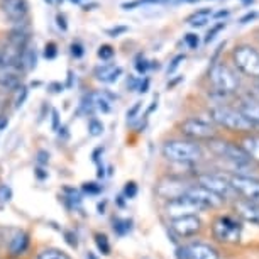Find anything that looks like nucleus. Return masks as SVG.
<instances>
[{"mask_svg":"<svg viewBox=\"0 0 259 259\" xmlns=\"http://www.w3.org/2000/svg\"><path fill=\"white\" fill-rule=\"evenodd\" d=\"M161 154H163V158L171 161V163L193 164L203 158V149L195 141L173 139V141H166L163 144Z\"/></svg>","mask_w":259,"mask_h":259,"instance_id":"f257e3e1","label":"nucleus"},{"mask_svg":"<svg viewBox=\"0 0 259 259\" xmlns=\"http://www.w3.org/2000/svg\"><path fill=\"white\" fill-rule=\"evenodd\" d=\"M210 117L217 125L226 127L234 133H246V131L252 129V124L241 114V110H236L227 105H217L210 109Z\"/></svg>","mask_w":259,"mask_h":259,"instance_id":"f03ea898","label":"nucleus"},{"mask_svg":"<svg viewBox=\"0 0 259 259\" xmlns=\"http://www.w3.org/2000/svg\"><path fill=\"white\" fill-rule=\"evenodd\" d=\"M208 80L219 95H231L239 89V76L226 63H213L208 73Z\"/></svg>","mask_w":259,"mask_h":259,"instance_id":"7ed1b4c3","label":"nucleus"},{"mask_svg":"<svg viewBox=\"0 0 259 259\" xmlns=\"http://www.w3.org/2000/svg\"><path fill=\"white\" fill-rule=\"evenodd\" d=\"M232 61L242 75L249 78H259V51L249 45L236 46L232 51Z\"/></svg>","mask_w":259,"mask_h":259,"instance_id":"20e7f679","label":"nucleus"},{"mask_svg":"<svg viewBox=\"0 0 259 259\" xmlns=\"http://www.w3.org/2000/svg\"><path fill=\"white\" fill-rule=\"evenodd\" d=\"M180 131H182L183 136L193 139L195 143L197 141H213L215 136H217L215 127L207 120L198 119V117H192V119L183 120L180 124Z\"/></svg>","mask_w":259,"mask_h":259,"instance_id":"39448f33","label":"nucleus"},{"mask_svg":"<svg viewBox=\"0 0 259 259\" xmlns=\"http://www.w3.org/2000/svg\"><path fill=\"white\" fill-rule=\"evenodd\" d=\"M212 234L217 241L226 244H236L241 241L242 226L232 217H219L212 224Z\"/></svg>","mask_w":259,"mask_h":259,"instance_id":"423d86ee","label":"nucleus"},{"mask_svg":"<svg viewBox=\"0 0 259 259\" xmlns=\"http://www.w3.org/2000/svg\"><path fill=\"white\" fill-rule=\"evenodd\" d=\"M198 185L203 188L210 190L212 193L219 195L224 202L229 198H236V192H234V188L231 187V183H229V180L219 177V175H212V173H205V175H200L198 177Z\"/></svg>","mask_w":259,"mask_h":259,"instance_id":"0eeeda50","label":"nucleus"},{"mask_svg":"<svg viewBox=\"0 0 259 259\" xmlns=\"http://www.w3.org/2000/svg\"><path fill=\"white\" fill-rule=\"evenodd\" d=\"M231 187L237 195L244 197L247 202L259 203V180L254 177H242V175H234L229 180Z\"/></svg>","mask_w":259,"mask_h":259,"instance_id":"6e6552de","label":"nucleus"},{"mask_svg":"<svg viewBox=\"0 0 259 259\" xmlns=\"http://www.w3.org/2000/svg\"><path fill=\"white\" fill-rule=\"evenodd\" d=\"M188 188H190V185L185 182V180L177 178V177H168V178H163L156 185V193H158V197L166 200V202H169V200L185 197Z\"/></svg>","mask_w":259,"mask_h":259,"instance_id":"1a4fd4ad","label":"nucleus"},{"mask_svg":"<svg viewBox=\"0 0 259 259\" xmlns=\"http://www.w3.org/2000/svg\"><path fill=\"white\" fill-rule=\"evenodd\" d=\"M192 202H195L197 205H200L203 210L205 208H219L224 205V200L219 197V195L212 193L210 190L200 187V185H190V188L187 190V195Z\"/></svg>","mask_w":259,"mask_h":259,"instance_id":"9d476101","label":"nucleus"},{"mask_svg":"<svg viewBox=\"0 0 259 259\" xmlns=\"http://www.w3.org/2000/svg\"><path fill=\"white\" fill-rule=\"evenodd\" d=\"M166 215L169 219H178V217H187V215H197L198 212H202V207L192 202L188 197H180L175 200L166 202Z\"/></svg>","mask_w":259,"mask_h":259,"instance_id":"9b49d317","label":"nucleus"},{"mask_svg":"<svg viewBox=\"0 0 259 259\" xmlns=\"http://www.w3.org/2000/svg\"><path fill=\"white\" fill-rule=\"evenodd\" d=\"M169 227L178 237L187 239V237L197 236V234L202 231V221H200L197 215H187V217L171 219Z\"/></svg>","mask_w":259,"mask_h":259,"instance_id":"f8f14e48","label":"nucleus"},{"mask_svg":"<svg viewBox=\"0 0 259 259\" xmlns=\"http://www.w3.org/2000/svg\"><path fill=\"white\" fill-rule=\"evenodd\" d=\"M183 259H219V252L205 242H190L180 249Z\"/></svg>","mask_w":259,"mask_h":259,"instance_id":"ddd939ff","label":"nucleus"},{"mask_svg":"<svg viewBox=\"0 0 259 259\" xmlns=\"http://www.w3.org/2000/svg\"><path fill=\"white\" fill-rule=\"evenodd\" d=\"M31 246V236L26 231H16V234L9 239L7 251L12 259H17L19 256H24Z\"/></svg>","mask_w":259,"mask_h":259,"instance_id":"4468645a","label":"nucleus"},{"mask_svg":"<svg viewBox=\"0 0 259 259\" xmlns=\"http://www.w3.org/2000/svg\"><path fill=\"white\" fill-rule=\"evenodd\" d=\"M2 11L11 21L22 22L29 12V6H27L26 0H4Z\"/></svg>","mask_w":259,"mask_h":259,"instance_id":"2eb2a0df","label":"nucleus"},{"mask_svg":"<svg viewBox=\"0 0 259 259\" xmlns=\"http://www.w3.org/2000/svg\"><path fill=\"white\" fill-rule=\"evenodd\" d=\"M22 70L16 66H7L0 70V87L6 90H17L22 83Z\"/></svg>","mask_w":259,"mask_h":259,"instance_id":"dca6fc26","label":"nucleus"},{"mask_svg":"<svg viewBox=\"0 0 259 259\" xmlns=\"http://www.w3.org/2000/svg\"><path fill=\"white\" fill-rule=\"evenodd\" d=\"M120 75L122 68L114 65V63H104V65H99L94 70V76L102 83H114L119 80Z\"/></svg>","mask_w":259,"mask_h":259,"instance_id":"f3484780","label":"nucleus"},{"mask_svg":"<svg viewBox=\"0 0 259 259\" xmlns=\"http://www.w3.org/2000/svg\"><path fill=\"white\" fill-rule=\"evenodd\" d=\"M236 210L246 222L259 226V203L247 202V200H237Z\"/></svg>","mask_w":259,"mask_h":259,"instance_id":"a211bd4d","label":"nucleus"},{"mask_svg":"<svg viewBox=\"0 0 259 259\" xmlns=\"http://www.w3.org/2000/svg\"><path fill=\"white\" fill-rule=\"evenodd\" d=\"M241 114L251 122L252 127H259V102L252 99H244L239 107Z\"/></svg>","mask_w":259,"mask_h":259,"instance_id":"6ab92c4d","label":"nucleus"},{"mask_svg":"<svg viewBox=\"0 0 259 259\" xmlns=\"http://www.w3.org/2000/svg\"><path fill=\"white\" fill-rule=\"evenodd\" d=\"M19 65H21V70L24 73L36 70V66H37V51H36V48L31 46V45H27L26 48H24L22 53H21V61H19Z\"/></svg>","mask_w":259,"mask_h":259,"instance_id":"aec40b11","label":"nucleus"},{"mask_svg":"<svg viewBox=\"0 0 259 259\" xmlns=\"http://www.w3.org/2000/svg\"><path fill=\"white\" fill-rule=\"evenodd\" d=\"M92 99H94L95 112L109 114L112 110V102H114L115 97L109 94V92H94V94H92Z\"/></svg>","mask_w":259,"mask_h":259,"instance_id":"412c9836","label":"nucleus"},{"mask_svg":"<svg viewBox=\"0 0 259 259\" xmlns=\"http://www.w3.org/2000/svg\"><path fill=\"white\" fill-rule=\"evenodd\" d=\"M241 148L244 153L247 154L249 159L259 163V138H256V136H249V138L242 141Z\"/></svg>","mask_w":259,"mask_h":259,"instance_id":"4be33fe9","label":"nucleus"},{"mask_svg":"<svg viewBox=\"0 0 259 259\" xmlns=\"http://www.w3.org/2000/svg\"><path fill=\"white\" fill-rule=\"evenodd\" d=\"M212 17V11L210 9H200V11L193 12L192 16L187 19L188 26L192 27H203L208 22V19Z\"/></svg>","mask_w":259,"mask_h":259,"instance_id":"5701e85b","label":"nucleus"},{"mask_svg":"<svg viewBox=\"0 0 259 259\" xmlns=\"http://www.w3.org/2000/svg\"><path fill=\"white\" fill-rule=\"evenodd\" d=\"M112 231L115 232V236L124 237V236H127V234H131V231H133V221H131V219L115 217L114 221H112Z\"/></svg>","mask_w":259,"mask_h":259,"instance_id":"b1692460","label":"nucleus"},{"mask_svg":"<svg viewBox=\"0 0 259 259\" xmlns=\"http://www.w3.org/2000/svg\"><path fill=\"white\" fill-rule=\"evenodd\" d=\"M36 259H71V256L61 249H56V247H46L42 251L37 252Z\"/></svg>","mask_w":259,"mask_h":259,"instance_id":"393cba45","label":"nucleus"},{"mask_svg":"<svg viewBox=\"0 0 259 259\" xmlns=\"http://www.w3.org/2000/svg\"><path fill=\"white\" fill-rule=\"evenodd\" d=\"M94 241H95L97 249H99V252L104 254V256H109L110 251H112L109 237H107L105 234H102V232H95L94 234Z\"/></svg>","mask_w":259,"mask_h":259,"instance_id":"a878e982","label":"nucleus"},{"mask_svg":"<svg viewBox=\"0 0 259 259\" xmlns=\"http://www.w3.org/2000/svg\"><path fill=\"white\" fill-rule=\"evenodd\" d=\"M87 129H89V134L92 136V138H99V136L104 134L105 125H104V122H102V120L92 117V119L89 120V124H87Z\"/></svg>","mask_w":259,"mask_h":259,"instance_id":"bb28decb","label":"nucleus"},{"mask_svg":"<svg viewBox=\"0 0 259 259\" xmlns=\"http://www.w3.org/2000/svg\"><path fill=\"white\" fill-rule=\"evenodd\" d=\"M80 112H81V114H85V115L94 117V114H95V105H94V99H92V94L83 95V99L80 102Z\"/></svg>","mask_w":259,"mask_h":259,"instance_id":"cd10ccee","label":"nucleus"},{"mask_svg":"<svg viewBox=\"0 0 259 259\" xmlns=\"http://www.w3.org/2000/svg\"><path fill=\"white\" fill-rule=\"evenodd\" d=\"M81 192L87 195H92V197H97V195H100L104 192V187L97 182H85L81 185Z\"/></svg>","mask_w":259,"mask_h":259,"instance_id":"c85d7f7f","label":"nucleus"},{"mask_svg":"<svg viewBox=\"0 0 259 259\" xmlns=\"http://www.w3.org/2000/svg\"><path fill=\"white\" fill-rule=\"evenodd\" d=\"M168 0H133V2H125L122 4V9L124 11H133V9L139 7V6H149V4H164Z\"/></svg>","mask_w":259,"mask_h":259,"instance_id":"c756f323","label":"nucleus"},{"mask_svg":"<svg viewBox=\"0 0 259 259\" xmlns=\"http://www.w3.org/2000/svg\"><path fill=\"white\" fill-rule=\"evenodd\" d=\"M27 95H29L27 87H24V85L19 87V89L16 90V99H14V107H16V109H21V107L24 105V102H26V99H27Z\"/></svg>","mask_w":259,"mask_h":259,"instance_id":"7c9ffc66","label":"nucleus"},{"mask_svg":"<svg viewBox=\"0 0 259 259\" xmlns=\"http://www.w3.org/2000/svg\"><path fill=\"white\" fill-rule=\"evenodd\" d=\"M138 195V183L136 182H127L124 185V190H122V197L125 200H133Z\"/></svg>","mask_w":259,"mask_h":259,"instance_id":"2f4dec72","label":"nucleus"},{"mask_svg":"<svg viewBox=\"0 0 259 259\" xmlns=\"http://www.w3.org/2000/svg\"><path fill=\"white\" fill-rule=\"evenodd\" d=\"M97 55H99V58L102 61H110L115 55V50L110 45H102L99 48V51H97Z\"/></svg>","mask_w":259,"mask_h":259,"instance_id":"473e14b6","label":"nucleus"},{"mask_svg":"<svg viewBox=\"0 0 259 259\" xmlns=\"http://www.w3.org/2000/svg\"><path fill=\"white\" fill-rule=\"evenodd\" d=\"M185 45H187L190 50H198V46H200L198 34H193V32L185 34Z\"/></svg>","mask_w":259,"mask_h":259,"instance_id":"72a5a7b5","label":"nucleus"},{"mask_svg":"<svg viewBox=\"0 0 259 259\" xmlns=\"http://www.w3.org/2000/svg\"><path fill=\"white\" fill-rule=\"evenodd\" d=\"M12 188L9 185H0V203H9L12 200Z\"/></svg>","mask_w":259,"mask_h":259,"instance_id":"f704fd0d","label":"nucleus"},{"mask_svg":"<svg viewBox=\"0 0 259 259\" xmlns=\"http://www.w3.org/2000/svg\"><path fill=\"white\" fill-rule=\"evenodd\" d=\"M70 53H71V56L75 58V60H80V58L85 55V48H83V45L80 41H75V42H71Z\"/></svg>","mask_w":259,"mask_h":259,"instance_id":"c9c22d12","label":"nucleus"},{"mask_svg":"<svg viewBox=\"0 0 259 259\" xmlns=\"http://www.w3.org/2000/svg\"><path fill=\"white\" fill-rule=\"evenodd\" d=\"M56 56H58V45H56V42L50 41L45 46V58H46V60H55Z\"/></svg>","mask_w":259,"mask_h":259,"instance_id":"e433bc0d","label":"nucleus"},{"mask_svg":"<svg viewBox=\"0 0 259 259\" xmlns=\"http://www.w3.org/2000/svg\"><path fill=\"white\" fill-rule=\"evenodd\" d=\"M136 70H138L139 75H146L148 70L151 68V61H148L146 58H139V60H136Z\"/></svg>","mask_w":259,"mask_h":259,"instance_id":"4c0bfd02","label":"nucleus"},{"mask_svg":"<svg viewBox=\"0 0 259 259\" xmlns=\"http://www.w3.org/2000/svg\"><path fill=\"white\" fill-rule=\"evenodd\" d=\"M48 163H50V153L45 149H39L36 153V164L45 168V166H48Z\"/></svg>","mask_w":259,"mask_h":259,"instance_id":"58836bf2","label":"nucleus"},{"mask_svg":"<svg viewBox=\"0 0 259 259\" xmlns=\"http://www.w3.org/2000/svg\"><path fill=\"white\" fill-rule=\"evenodd\" d=\"M222 29H226V22H219V24H215V26L210 29L208 34H207V37H205V42H210V41H213L215 36H217L219 32L222 31Z\"/></svg>","mask_w":259,"mask_h":259,"instance_id":"ea45409f","label":"nucleus"},{"mask_svg":"<svg viewBox=\"0 0 259 259\" xmlns=\"http://www.w3.org/2000/svg\"><path fill=\"white\" fill-rule=\"evenodd\" d=\"M183 61H185V55H178V56H175L173 60H171L169 66H168V76H169V75H173V73L178 70V66L182 65Z\"/></svg>","mask_w":259,"mask_h":259,"instance_id":"a19ab883","label":"nucleus"},{"mask_svg":"<svg viewBox=\"0 0 259 259\" xmlns=\"http://www.w3.org/2000/svg\"><path fill=\"white\" fill-rule=\"evenodd\" d=\"M127 31H129V27L127 26H115V27H110V29H107V34H109L110 37H119L120 34H125Z\"/></svg>","mask_w":259,"mask_h":259,"instance_id":"79ce46f5","label":"nucleus"},{"mask_svg":"<svg viewBox=\"0 0 259 259\" xmlns=\"http://www.w3.org/2000/svg\"><path fill=\"white\" fill-rule=\"evenodd\" d=\"M60 127H61L60 114H58V110H56V109H53V110H51V129L56 133V131L60 129Z\"/></svg>","mask_w":259,"mask_h":259,"instance_id":"37998d69","label":"nucleus"},{"mask_svg":"<svg viewBox=\"0 0 259 259\" xmlns=\"http://www.w3.org/2000/svg\"><path fill=\"white\" fill-rule=\"evenodd\" d=\"M63 234H65V237H66V242L70 244V246H71L73 249H76V247H78V239H76V234H75V232H71V231H65Z\"/></svg>","mask_w":259,"mask_h":259,"instance_id":"c03bdc74","label":"nucleus"},{"mask_svg":"<svg viewBox=\"0 0 259 259\" xmlns=\"http://www.w3.org/2000/svg\"><path fill=\"white\" fill-rule=\"evenodd\" d=\"M139 109H141V102H136V105L133 107V109L127 110V120L136 119V117H138V114H139Z\"/></svg>","mask_w":259,"mask_h":259,"instance_id":"a18cd8bd","label":"nucleus"},{"mask_svg":"<svg viewBox=\"0 0 259 259\" xmlns=\"http://www.w3.org/2000/svg\"><path fill=\"white\" fill-rule=\"evenodd\" d=\"M34 177H36L39 182H42V180L48 178V171L42 168V166H36V169H34Z\"/></svg>","mask_w":259,"mask_h":259,"instance_id":"49530a36","label":"nucleus"},{"mask_svg":"<svg viewBox=\"0 0 259 259\" xmlns=\"http://www.w3.org/2000/svg\"><path fill=\"white\" fill-rule=\"evenodd\" d=\"M56 24H58V27H60L63 32L68 31V22H66V17L63 16V14H58V16H56Z\"/></svg>","mask_w":259,"mask_h":259,"instance_id":"de8ad7c7","label":"nucleus"},{"mask_svg":"<svg viewBox=\"0 0 259 259\" xmlns=\"http://www.w3.org/2000/svg\"><path fill=\"white\" fill-rule=\"evenodd\" d=\"M139 81H141V78H136V76H129V80H127V89H129V90H138V87H139Z\"/></svg>","mask_w":259,"mask_h":259,"instance_id":"09e8293b","label":"nucleus"},{"mask_svg":"<svg viewBox=\"0 0 259 259\" xmlns=\"http://www.w3.org/2000/svg\"><path fill=\"white\" fill-rule=\"evenodd\" d=\"M149 89V78H144V80L139 81V87H138V92L139 94H146Z\"/></svg>","mask_w":259,"mask_h":259,"instance_id":"8fccbe9b","label":"nucleus"},{"mask_svg":"<svg viewBox=\"0 0 259 259\" xmlns=\"http://www.w3.org/2000/svg\"><path fill=\"white\" fill-rule=\"evenodd\" d=\"M63 89H65V85H61L60 81H53V83H50V90L53 92V94H60V92H63Z\"/></svg>","mask_w":259,"mask_h":259,"instance_id":"3c124183","label":"nucleus"},{"mask_svg":"<svg viewBox=\"0 0 259 259\" xmlns=\"http://www.w3.org/2000/svg\"><path fill=\"white\" fill-rule=\"evenodd\" d=\"M56 133H58V136H60L61 139H65V141L70 138V133H68V127L66 125H61L60 129L56 131Z\"/></svg>","mask_w":259,"mask_h":259,"instance_id":"603ef678","label":"nucleus"},{"mask_svg":"<svg viewBox=\"0 0 259 259\" xmlns=\"http://www.w3.org/2000/svg\"><path fill=\"white\" fill-rule=\"evenodd\" d=\"M7 66H11V63H9L6 55H4V51L0 50V70H2V68H7Z\"/></svg>","mask_w":259,"mask_h":259,"instance_id":"864d4df0","label":"nucleus"},{"mask_svg":"<svg viewBox=\"0 0 259 259\" xmlns=\"http://www.w3.org/2000/svg\"><path fill=\"white\" fill-rule=\"evenodd\" d=\"M257 14L256 12H249V14H246V16H244L242 19H241V24H246L247 21H252L254 17H256Z\"/></svg>","mask_w":259,"mask_h":259,"instance_id":"5fc2aeb1","label":"nucleus"},{"mask_svg":"<svg viewBox=\"0 0 259 259\" xmlns=\"http://www.w3.org/2000/svg\"><path fill=\"white\" fill-rule=\"evenodd\" d=\"M105 207H107V202L104 200V202H100L99 205H97V210H99V213H104L105 212Z\"/></svg>","mask_w":259,"mask_h":259,"instance_id":"6e6d98bb","label":"nucleus"},{"mask_svg":"<svg viewBox=\"0 0 259 259\" xmlns=\"http://www.w3.org/2000/svg\"><path fill=\"white\" fill-rule=\"evenodd\" d=\"M154 109H158V97H154V100H153V105H151L149 109H148V114H151V112H153Z\"/></svg>","mask_w":259,"mask_h":259,"instance_id":"4d7b16f0","label":"nucleus"},{"mask_svg":"<svg viewBox=\"0 0 259 259\" xmlns=\"http://www.w3.org/2000/svg\"><path fill=\"white\" fill-rule=\"evenodd\" d=\"M229 14H231V12H229V11H221V12H217V14H215V19H221V17H227L229 16Z\"/></svg>","mask_w":259,"mask_h":259,"instance_id":"13d9d810","label":"nucleus"},{"mask_svg":"<svg viewBox=\"0 0 259 259\" xmlns=\"http://www.w3.org/2000/svg\"><path fill=\"white\" fill-rule=\"evenodd\" d=\"M66 87L70 89V87H73V71H68V83Z\"/></svg>","mask_w":259,"mask_h":259,"instance_id":"bf43d9fd","label":"nucleus"},{"mask_svg":"<svg viewBox=\"0 0 259 259\" xmlns=\"http://www.w3.org/2000/svg\"><path fill=\"white\" fill-rule=\"evenodd\" d=\"M117 205H119V207L122 208L125 205V198L122 197V195H119V197H117Z\"/></svg>","mask_w":259,"mask_h":259,"instance_id":"052dcab7","label":"nucleus"},{"mask_svg":"<svg viewBox=\"0 0 259 259\" xmlns=\"http://www.w3.org/2000/svg\"><path fill=\"white\" fill-rule=\"evenodd\" d=\"M87 259H99V256H97L95 252L89 251V252H87Z\"/></svg>","mask_w":259,"mask_h":259,"instance_id":"680f3d73","label":"nucleus"},{"mask_svg":"<svg viewBox=\"0 0 259 259\" xmlns=\"http://www.w3.org/2000/svg\"><path fill=\"white\" fill-rule=\"evenodd\" d=\"M48 4H50V6H58V4H61L63 0H46Z\"/></svg>","mask_w":259,"mask_h":259,"instance_id":"e2e57ef3","label":"nucleus"},{"mask_svg":"<svg viewBox=\"0 0 259 259\" xmlns=\"http://www.w3.org/2000/svg\"><path fill=\"white\" fill-rule=\"evenodd\" d=\"M71 2H73V4H78V6H80V4H83L85 0H71Z\"/></svg>","mask_w":259,"mask_h":259,"instance_id":"0e129e2a","label":"nucleus"},{"mask_svg":"<svg viewBox=\"0 0 259 259\" xmlns=\"http://www.w3.org/2000/svg\"><path fill=\"white\" fill-rule=\"evenodd\" d=\"M256 89L259 90V78H257V83H256Z\"/></svg>","mask_w":259,"mask_h":259,"instance_id":"69168bd1","label":"nucleus"},{"mask_svg":"<svg viewBox=\"0 0 259 259\" xmlns=\"http://www.w3.org/2000/svg\"><path fill=\"white\" fill-rule=\"evenodd\" d=\"M11 259H12V257H11Z\"/></svg>","mask_w":259,"mask_h":259,"instance_id":"338daca9","label":"nucleus"}]
</instances>
